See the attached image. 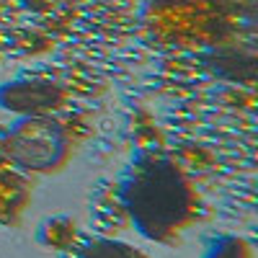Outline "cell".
I'll return each mask as SVG.
<instances>
[{"instance_id":"cell-3","label":"cell","mask_w":258,"mask_h":258,"mask_svg":"<svg viewBox=\"0 0 258 258\" xmlns=\"http://www.w3.org/2000/svg\"><path fill=\"white\" fill-rule=\"evenodd\" d=\"M153 34L165 41H202L217 39L225 29V13L209 0H163L150 11Z\"/></svg>"},{"instance_id":"cell-9","label":"cell","mask_w":258,"mask_h":258,"mask_svg":"<svg viewBox=\"0 0 258 258\" xmlns=\"http://www.w3.org/2000/svg\"><path fill=\"white\" fill-rule=\"evenodd\" d=\"M21 3H26L29 8H34V11H44L52 0H21Z\"/></svg>"},{"instance_id":"cell-7","label":"cell","mask_w":258,"mask_h":258,"mask_svg":"<svg viewBox=\"0 0 258 258\" xmlns=\"http://www.w3.org/2000/svg\"><path fill=\"white\" fill-rule=\"evenodd\" d=\"M78 258H153L135 243H126L119 238H93L85 240Z\"/></svg>"},{"instance_id":"cell-5","label":"cell","mask_w":258,"mask_h":258,"mask_svg":"<svg viewBox=\"0 0 258 258\" xmlns=\"http://www.w3.org/2000/svg\"><path fill=\"white\" fill-rule=\"evenodd\" d=\"M34 204V183L0 150V227H18Z\"/></svg>"},{"instance_id":"cell-8","label":"cell","mask_w":258,"mask_h":258,"mask_svg":"<svg viewBox=\"0 0 258 258\" xmlns=\"http://www.w3.org/2000/svg\"><path fill=\"white\" fill-rule=\"evenodd\" d=\"M202 258H255L253 243L243 235H217L212 238L202 253Z\"/></svg>"},{"instance_id":"cell-1","label":"cell","mask_w":258,"mask_h":258,"mask_svg":"<svg viewBox=\"0 0 258 258\" xmlns=\"http://www.w3.org/2000/svg\"><path fill=\"white\" fill-rule=\"evenodd\" d=\"M116 197L132 227L158 245H181L207 212L188 170L160 153H145L129 163L116 183Z\"/></svg>"},{"instance_id":"cell-2","label":"cell","mask_w":258,"mask_h":258,"mask_svg":"<svg viewBox=\"0 0 258 258\" xmlns=\"http://www.w3.org/2000/svg\"><path fill=\"white\" fill-rule=\"evenodd\" d=\"M83 137L73 116H16L0 137V150L29 176H57L78 158Z\"/></svg>"},{"instance_id":"cell-6","label":"cell","mask_w":258,"mask_h":258,"mask_svg":"<svg viewBox=\"0 0 258 258\" xmlns=\"http://www.w3.org/2000/svg\"><path fill=\"white\" fill-rule=\"evenodd\" d=\"M36 240L47 250L68 253L80 240V225L70 217V214H52V217L41 220V225L36 230Z\"/></svg>"},{"instance_id":"cell-10","label":"cell","mask_w":258,"mask_h":258,"mask_svg":"<svg viewBox=\"0 0 258 258\" xmlns=\"http://www.w3.org/2000/svg\"><path fill=\"white\" fill-rule=\"evenodd\" d=\"M8 6V0H0V13H3V8Z\"/></svg>"},{"instance_id":"cell-4","label":"cell","mask_w":258,"mask_h":258,"mask_svg":"<svg viewBox=\"0 0 258 258\" xmlns=\"http://www.w3.org/2000/svg\"><path fill=\"white\" fill-rule=\"evenodd\" d=\"M68 88L57 80L16 78L0 83V109L13 116L62 114L68 109Z\"/></svg>"},{"instance_id":"cell-11","label":"cell","mask_w":258,"mask_h":258,"mask_svg":"<svg viewBox=\"0 0 258 258\" xmlns=\"http://www.w3.org/2000/svg\"><path fill=\"white\" fill-rule=\"evenodd\" d=\"M0 44H3V36H0Z\"/></svg>"}]
</instances>
